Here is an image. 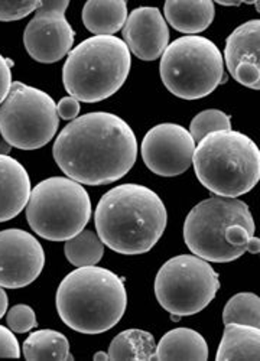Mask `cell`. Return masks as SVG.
Instances as JSON below:
<instances>
[{"label":"cell","mask_w":260,"mask_h":361,"mask_svg":"<svg viewBox=\"0 0 260 361\" xmlns=\"http://www.w3.org/2000/svg\"><path fill=\"white\" fill-rule=\"evenodd\" d=\"M52 154L56 165L81 185H107L135 165L137 142L132 128L113 113L94 111L74 118L58 135Z\"/></svg>","instance_id":"1"},{"label":"cell","mask_w":260,"mask_h":361,"mask_svg":"<svg viewBox=\"0 0 260 361\" xmlns=\"http://www.w3.org/2000/svg\"><path fill=\"white\" fill-rule=\"evenodd\" d=\"M96 230L104 246L116 253H148L166 228V208L161 197L139 184H123L106 192L97 204Z\"/></svg>","instance_id":"2"},{"label":"cell","mask_w":260,"mask_h":361,"mask_svg":"<svg viewBox=\"0 0 260 361\" xmlns=\"http://www.w3.org/2000/svg\"><path fill=\"white\" fill-rule=\"evenodd\" d=\"M246 202L211 197L197 204L184 223V240L198 257L213 263L237 260L246 252L259 253L260 240Z\"/></svg>","instance_id":"3"},{"label":"cell","mask_w":260,"mask_h":361,"mask_svg":"<svg viewBox=\"0 0 260 361\" xmlns=\"http://www.w3.org/2000/svg\"><path fill=\"white\" fill-rule=\"evenodd\" d=\"M56 311L63 322L81 334H101L118 324L128 308L123 281L111 270L84 266L58 286Z\"/></svg>","instance_id":"4"},{"label":"cell","mask_w":260,"mask_h":361,"mask_svg":"<svg viewBox=\"0 0 260 361\" xmlns=\"http://www.w3.org/2000/svg\"><path fill=\"white\" fill-rule=\"evenodd\" d=\"M192 165L199 183L217 197L236 198L260 179V150L242 132L218 130L198 142Z\"/></svg>","instance_id":"5"},{"label":"cell","mask_w":260,"mask_h":361,"mask_svg":"<svg viewBox=\"0 0 260 361\" xmlns=\"http://www.w3.org/2000/svg\"><path fill=\"white\" fill-rule=\"evenodd\" d=\"M132 58L123 39L92 37L70 51L63 68L67 93L82 103H99L118 93L128 80Z\"/></svg>","instance_id":"6"},{"label":"cell","mask_w":260,"mask_h":361,"mask_svg":"<svg viewBox=\"0 0 260 361\" xmlns=\"http://www.w3.org/2000/svg\"><path fill=\"white\" fill-rule=\"evenodd\" d=\"M90 217L89 192L81 184L64 176L41 180L26 204L29 226L49 242H67L84 230Z\"/></svg>","instance_id":"7"},{"label":"cell","mask_w":260,"mask_h":361,"mask_svg":"<svg viewBox=\"0 0 260 361\" xmlns=\"http://www.w3.org/2000/svg\"><path fill=\"white\" fill-rule=\"evenodd\" d=\"M159 73L169 92L184 100L206 97L225 80L220 49L198 35H185L169 44L162 54Z\"/></svg>","instance_id":"8"},{"label":"cell","mask_w":260,"mask_h":361,"mask_svg":"<svg viewBox=\"0 0 260 361\" xmlns=\"http://www.w3.org/2000/svg\"><path fill=\"white\" fill-rule=\"evenodd\" d=\"M60 125L56 104L39 88L12 82L0 106V133L5 142L22 150H35L52 140Z\"/></svg>","instance_id":"9"},{"label":"cell","mask_w":260,"mask_h":361,"mask_svg":"<svg viewBox=\"0 0 260 361\" xmlns=\"http://www.w3.org/2000/svg\"><path fill=\"white\" fill-rule=\"evenodd\" d=\"M218 289V274L207 260L195 255L169 259L155 278V295L159 305L171 315L181 318L207 308Z\"/></svg>","instance_id":"10"},{"label":"cell","mask_w":260,"mask_h":361,"mask_svg":"<svg viewBox=\"0 0 260 361\" xmlns=\"http://www.w3.org/2000/svg\"><path fill=\"white\" fill-rule=\"evenodd\" d=\"M68 0L41 2L35 16L26 25L23 44L35 61L52 64L63 59L74 44L75 32L66 19Z\"/></svg>","instance_id":"11"},{"label":"cell","mask_w":260,"mask_h":361,"mask_svg":"<svg viewBox=\"0 0 260 361\" xmlns=\"http://www.w3.org/2000/svg\"><path fill=\"white\" fill-rule=\"evenodd\" d=\"M195 142L190 132L175 123L152 128L142 140V158L154 173L178 176L192 165Z\"/></svg>","instance_id":"12"},{"label":"cell","mask_w":260,"mask_h":361,"mask_svg":"<svg viewBox=\"0 0 260 361\" xmlns=\"http://www.w3.org/2000/svg\"><path fill=\"white\" fill-rule=\"evenodd\" d=\"M45 266L41 243L25 230L0 231V286L19 289L38 279Z\"/></svg>","instance_id":"13"},{"label":"cell","mask_w":260,"mask_h":361,"mask_svg":"<svg viewBox=\"0 0 260 361\" xmlns=\"http://www.w3.org/2000/svg\"><path fill=\"white\" fill-rule=\"evenodd\" d=\"M123 42L142 61H155L169 45V29L158 8L142 6L130 12L123 26Z\"/></svg>","instance_id":"14"},{"label":"cell","mask_w":260,"mask_h":361,"mask_svg":"<svg viewBox=\"0 0 260 361\" xmlns=\"http://www.w3.org/2000/svg\"><path fill=\"white\" fill-rule=\"evenodd\" d=\"M260 20L253 19L235 29L225 41V66L239 84L259 90L260 88Z\"/></svg>","instance_id":"15"},{"label":"cell","mask_w":260,"mask_h":361,"mask_svg":"<svg viewBox=\"0 0 260 361\" xmlns=\"http://www.w3.org/2000/svg\"><path fill=\"white\" fill-rule=\"evenodd\" d=\"M31 179L22 164L0 155V223L19 216L31 195Z\"/></svg>","instance_id":"16"},{"label":"cell","mask_w":260,"mask_h":361,"mask_svg":"<svg viewBox=\"0 0 260 361\" xmlns=\"http://www.w3.org/2000/svg\"><path fill=\"white\" fill-rule=\"evenodd\" d=\"M168 23L178 32L187 35L199 34L213 23L216 9L211 0H197V2H178L169 0L163 6Z\"/></svg>","instance_id":"17"},{"label":"cell","mask_w":260,"mask_h":361,"mask_svg":"<svg viewBox=\"0 0 260 361\" xmlns=\"http://www.w3.org/2000/svg\"><path fill=\"white\" fill-rule=\"evenodd\" d=\"M155 360H209V345L199 333L190 328L171 329L156 345Z\"/></svg>","instance_id":"18"},{"label":"cell","mask_w":260,"mask_h":361,"mask_svg":"<svg viewBox=\"0 0 260 361\" xmlns=\"http://www.w3.org/2000/svg\"><path fill=\"white\" fill-rule=\"evenodd\" d=\"M128 19L125 0H90L82 9V23L96 37H111Z\"/></svg>","instance_id":"19"},{"label":"cell","mask_w":260,"mask_h":361,"mask_svg":"<svg viewBox=\"0 0 260 361\" xmlns=\"http://www.w3.org/2000/svg\"><path fill=\"white\" fill-rule=\"evenodd\" d=\"M260 358V329L252 325L227 324L220 341L216 360H247Z\"/></svg>","instance_id":"20"},{"label":"cell","mask_w":260,"mask_h":361,"mask_svg":"<svg viewBox=\"0 0 260 361\" xmlns=\"http://www.w3.org/2000/svg\"><path fill=\"white\" fill-rule=\"evenodd\" d=\"M156 344L155 338L148 331L143 329H126L116 336L109 347V358L116 360H155Z\"/></svg>","instance_id":"21"},{"label":"cell","mask_w":260,"mask_h":361,"mask_svg":"<svg viewBox=\"0 0 260 361\" xmlns=\"http://www.w3.org/2000/svg\"><path fill=\"white\" fill-rule=\"evenodd\" d=\"M23 357L29 361L73 360L67 337L54 329H39L23 343Z\"/></svg>","instance_id":"22"},{"label":"cell","mask_w":260,"mask_h":361,"mask_svg":"<svg viewBox=\"0 0 260 361\" xmlns=\"http://www.w3.org/2000/svg\"><path fill=\"white\" fill-rule=\"evenodd\" d=\"M67 260L75 267L96 266L104 255V243L99 234L92 230H82L64 246Z\"/></svg>","instance_id":"23"},{"label":"cell","mask_w":260,"mask_h":361,"mask_svg":"<svg viewBox=\"0 0 260 361\" xmlns=\"http://www.w3.org/2000/svg\"><path fill=\"white\" fill-rule=\"evenodd\" d=\"M223 322L242 324V325H260V299L252 292H242L231 298L224 307Z\"/></svg>","instance_id":"24"},{"label":"cell","mask_w":260,"mask_h":361,"mask_svg":"<svg viewBox=\"0 0 260 361\" xmlns=\"http://www.w3.org/2000/svg\"><path fill=\"white\" fill-rule=\"evenodd\" d=\"M231 129V120L224 111L217 109H210L198 113L190 125V135L192 136L194 142H199L202 137L209 133L218 132V130H230Z\"/></svg>","instance_id":"25"},{"label":"cell","mask_w":260,"mask_h":361,"mask_svg":"<svg viewBox=\"0 0 260 361\" xmlns=\"http://www.w3.org/2000/svg\"><path fill=\"white\" fill-rule=\"evenodd\" d=\"M6 321H8V326L13 331V333H18V334L27 333V331H31L38 325L35 311L31 307L23 305V304L12 307L8 312Z\"/></svg>","instance_id":"26"},{"label":"cell","mask_w":260,"mask_h":361,"mask_svg":"<svg viewBox=\"0 0 260 361\" xmlns=\"http://www.w3.org/2000/svg\"><path fill=\"white\" fill-rule=\"evenodd\" d=\"M39 6V0H35V2H0V22L23 19L32 12H37Z\"/></svg>","instance_id":"27"},{"label":"cell","mask_w":260,"mask_h":361,"mask_svg":"<svg viewBox=\"0 0 260 361\" xmlns=\"http://www.w3.org/2000/svg\"><path fill=\"white\" fill-rule=\"evenodd\" d=\"M0 357H20V347L16 337L13 336L11 328H6L4 325H0Z\"/></svg>","instance_id":"28"},{"label":"cell","mask_w":260,"mask_h":361,"mask_svg":"<svg viewBox=\"0 0 260 361\" xmlns=\"http://www.w3.org/2000/svg\"><path fill=\"white\" fill-rule=\"evenodd\" d=\"M12 67L13 61L0 54V104L8 97L12 87Z\"/></svg>","instance_id":"29"},{"label":"cell","mask_w":260,"mask_h":361,"mask_svg":"<svg viewBox=\"0 0 260 361\" xmlns=\"http://www.w3.org/2000/svg\"><path fill=\"white\" fill-rule=\"evenodd\" d=\"M58 117L64 120H74L80 114V102L71 96L64 97L56 104Z\"/></svg>","instance_id":"30"},{"label":"cell","mask_w":260,"mask_h":361,"mask_svg":"<svg viewBox=\"0 0 260 361\" xmlns=\"http://www.w3.org/2000/svg\"><path fill=\"white\" fill-rule=\"evenodd\" d=\"M8 295L5 292V289L0 286V319L4 318V315L6 314L8 311Z\"/></svg>","instance_id":"31"},{"label":"cell","mask_w":260,"mask_h":361,"mask_svg":"<svg viewBox=\"0 0 260 361\" xmlns=\"http://www.w3.org/2000/svg\"><path fill=\"white\" fill-rule=\"evenodd\" d=\"M93 360H94V361H99V360H103V361H104V360H110V358H109V354H106L104 351H99V353L94 354Z\"/></svg>","instance_id":"32"}]
</instances>
